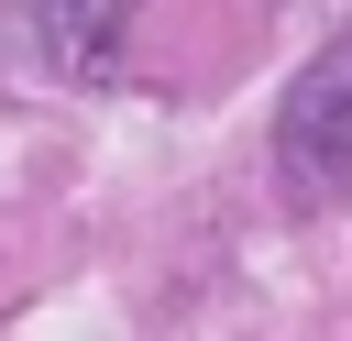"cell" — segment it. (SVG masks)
Masks as SVG:
<instances>
[{
  "mask_svg": "<svg viewBox=\"0 0 352 341\" xmlns=\"http://www.w3.org/2000/svg\"><path fill=\"white\" fill-rule=\"evenodd\" d=\"M132 11L143 0H33V44H44V66L88 77V66H110V44H121Z\"/></svg>",
  "mask_w": 352,
  "mask_h": 341,
  "instance_id": "1",
  "label": "cell"
}]
</instances>
